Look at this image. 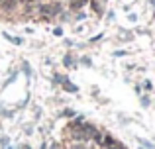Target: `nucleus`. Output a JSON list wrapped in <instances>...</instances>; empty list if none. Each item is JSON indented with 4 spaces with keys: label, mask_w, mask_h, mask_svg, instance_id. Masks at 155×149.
I'll return each instance as SVG.
<instances>
[{
    "label": "nucleus",
    "mask_w": 155,
    "mask_h": 149,
    "mask_svg": "<svg viewBox=\"0 0 155 149\" xmlns=\"http://www.w3.org/2000/svg\"><path fill=\"white\" fill-rule=\"evenodd\" d=\"M41 12L47 16H53V14H59L61 12V6L59 4H47V6H41Z\"/></svg>",
    "instance_id": "obj_1"
},
{
    "label": "nucleus",
    "mask_w": 155,
    "mask_h": 149,
    "mask_svg": "<svg viewBox=\"0 0 155 149\" xmlns=\"http://www.w3.org/2000/svg\"><path fill=\"white\" fill-rule=\"evenodd\" d=\"M83 4H84V0H71V8L73 10H79Z\"/></svg>",
    "instance_id": "obj_2"
},
{
    "label": "nucleus",
    "mask_w": 155,
    "mask_h": 149,
    "mask_svg": "<svg viewBox=\"0 0 155 149\" xmlns=\"http://www.w3.org/2000/svg\"><path fill=\"white\" fill-rule=\"evenodd\" d=\"M4 37H6L8 41H14V43H18V45L22 43V39H20V37H12V35H8V34H4Z\"/></svg>",
    "instance_id": "obj_3"
},
{
    "label": "nucleus",
    "mask_w": 155,
    "mask_h": 149,
    "mask_svg": "<svg viewBox=\"0 0 155 149\" xmlns=\"http://www.w3.org/2000/svg\"><path fill=\"white\" fill-rule=\"evenodd\" d=\"M65 65H73V57H71V55H67V57H65Z\"/></svg>",
    "instance_id": "obj_4"
},
{
    "label": "nucleus",
    "mask_w": 155,
    "mask_h": 149,
    "mask_svg": "<svg viewBox=\"0 0 155 149\" xmlns=\"http://www.w3.org/2000/svg\"><path fill=\"white\" fill-rule=\"evenodd\" d=\"M24 149H30V147H24Z\"/></svg>",
    "instance_id": "obj_5"
},
{
    "label": "nucleus",
    "mask_w": 155,
    "mask_h": 149,
    "mask_svg": "<svg viewBox=\"0 0 155 149\" xmlns=\"http://www.w3.org/2000/svg\"><path fill=\"white\" fill-rule=\"evenodd\" d=\"M26 2H28V0H26Z\"/></svg>",
    "instance_id": "obj_6"
}]
</instances>
